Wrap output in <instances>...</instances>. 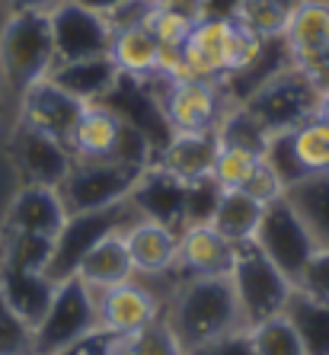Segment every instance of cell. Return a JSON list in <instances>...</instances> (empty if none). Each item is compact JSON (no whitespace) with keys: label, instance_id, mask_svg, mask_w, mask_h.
Wrapping results in <instances>:
<instances>
[{"label":"cell","instance_id":"obj_38","mask_svg":"<svg viewBox=\"0 0 329 355\" xmlns=\"http://www.w3.org/2000/svg\"><path fill=\"white\" fill-rule=\"evenodd\" d=\"M301 71H304V77L317 87V93L329 90V49L320 51V55H313L310 61H304V64H297Z\"/></svg>","mask_w":329,"mask_h":355},{"label":"cell","instance_id":"obj_23","mask_svg":"<svg viewBox=\"0 0 329 355\" xmlns=\"http://www.w3.org/2000/svg\"><path fill=\"white\" fill-rule=\"evenodd\" d=\"M263 208H265L263 198L249 196L247 189L217 192L211 215H208V224H211L227 243L243 247V243H253V234H256V227H259Z\"/></svg>","mask_w":329,"mask_h":355},{"label":"cell","instance_id":"obj_15","mask_svg":"<svg viewBox=\"0 0 329 355\" xmlns=\"http://www.w3.org/2000/svg\"><path fill=\"white\" fill-rule=\"evenodd\" d=\"M67 221L64 198L55 186H19L10 196L3 208V224L0 231L13 234H35V237L55 240Z\"/></svg>","mask_w":329,"mask_h":355},{"label":"cell","instance_id":"obj_42","mask_svg":"<svg viewBox=\"0 0 329 355\" xmlns=\"http://www.w3.org/2000/svg\"><path fill=\"white\" fill-rule=\"evenodd\" d=\"M80 7H90V10H96V13H103V17H109L116 7H122L125 0H77Z\"/></svg>","mask_w":329,"mask_h":355},{"label":"cell","instance_id":"obj_36","mask_svg":"<svg viewBox=\"0 0 329 355\" xmlns=\"http://www.w3.org/2000/svg\"><path fill=\"white\" fill-rule=\"evenodd\" d=\"M297 291H304V295L329 304V250H317L313 253V259L307 263L304 275L297 282Z\"/></svg>","mask_w":329,"mask_h":355},{"label":"cell","instance_id":"obj_16","mask_svg":"<svg viewBox=\"0 0 329 355\" xmlns=\"http://www.w3.org/2000/svg\"><path fill=\"white\" fill-rule=\"evenodd\" d=\"M189 192L192 186L176 180L173 173H166L163 166L148 164L141 170V180L132 192V202L141 208L144 218L166 224V227H173L179 234L189 224Z\"/></svg>","mask_w":329,"mask_h":355},{"label":"cell","instance_id":"obj_35","mask_svg":"<svg viewBox=\"0 0 329 355\" xmlns=\"http://www.w3.org/2000/svg\"><path fill=\"white\" fill-rule=\"evenodd\" d=\"M0 355H33V327L7 304L0 291Z\"/></svg>","mask_w":329,"mask_h":355},{"label":"cell","instance_id":"obj_14","mask_svg":"<svg viewBox=\"0 0 329 355\" xmlns=\"http://www.w3.org/2000/svg\"><path fill=\"white\" fill-rule=\"evenodd\" d=\"M93 295H96L99 333H106V336H132V333L150 327L154 320H160L163 314V301L134 282H122V285L93 291Z\"/></svg>","mask_w":329,"mask_h":355},{"label":"cell","instance_id":"obj_41","mask_svg":"<svg viewBox=\"0 0 329 355\" xmlns=\"http://www.w3.org/2000/svg\"><path fill=\"white\" fill-rule=\"evenodd\" d=\"M10 13H26V10H35V13H48L58 0H0Z\"/></svg>","mask_w":329,"mask_h":355},{"label":"cell","instance_id":"obj_5","mask_svg":"<svg viewBox=\"0 0 329 355\" xmlns=\"http://www.w3.org/2000/svg\"><path fill=\"white\" fill-rule=\"evenodd\" d=\"M141 208L134 205L132 198L116 202L109 208H96V211H77V215H67L64 227L58 231V237L51 240V257L45 266V279L48 282H64L77 272L80 259L96 247L103 237L118 231H128L134 221H141Z\"/></svg>","mask_w":329,"mask_h":355},{"label":"cell","instance_id":"obj_12","mask_svg":"<svg viewBox=\"0 0 329 355\" xmlns=\"http://www.w3.org/2000/svg\"><path fill=\"white\" fill-rule=\"evenodd\" d=\"M51 42H55V58L58 61H80L109 55L112 26L103 13L90 7H80L77 0H58L48 10Z\"/></svg>","mask_w":329,"mask_h":355},{"label":"cell","instance_id":"obj_6","mask_svg":"<svg viewBox=\"0 0 329 355\" xmlns=\"http://www.w3.org/2000/svg\"><path fill=\"white\" fill-rule=\"evenodd\" d=\"M231 285L240 314H243V327H256L269 317L285 314L288 297L294 295V285L275 269V263H269V257L256 243L237 247L231 266Z\"/></svg>","mask_w":329,"mask_h":355},{"label":"cell","instance_id":"obj_1","mask_svg":"<svg viewBox=\"0 0 329 355\" xmlns=\"http://www.w3.org/2000/svg\"><path fill=\"white\" fill-rule=\"evenodd\" d=\"M163 323L182 355L233 330H247L231 275H189L163 304Z\"/></svg>","mask_w":329,"mask_h":355},{"label":"cell","instance_id":"obj_11","mask_svg":"<svg viewBox=\"0 0 329 355\" xmlns=\"http://www.w3.org/2000/svg\"><path fill=\"white\" fill-rule=\"evenodd\" d=\"M7 157L13 164V173L19 176V186H55V189L74 164V154L64 141L23 122V119H13L7 138Z\"/></svg>","mask_w":329,"mask_h":355},{"label":"cell","instance_id":"obj_9","mask_svg":"<svg viewBox=\"0 0 329 355\" xmlns=\"http://www.w3.org/2000/svg\"><path fill=\"white\" fill-rule=\"evenodd\" d=\"M317 87L304 77L297 64H288L269 74L263 83H256L249 96L243 99V109L265 132H281V128H294V125L313 119L317 109Z\"/></svg>","mask_w":329,"mask_h":355},{"label":"cell","instance_id":"obj_2","mask_svg":"<svg viewBox=\"0 0 329 355\" xmlns=\"http://www.w3.org/2000/svg\"><path fill=\"white\" fill-rule=\"evenodd\" d=\"M265 45L269 42L249 33L237 17L202 19L179 49V77H205L221 83L224 77L249 74L265 55Z\"/></svg>","mask_w":329,"mask_h":355},{"label":"cell","instance_id":"obj_29","mask_svg":"<svg viewBox=\"0 0 329 355\" xmlns=\"http://www.w3.org/2000/svg\"><path fill=\"white\" fill-rule=\"evenodd\" d=\"M288 144H291V160H294V170L301 180L329 173V122L307 119V122L294 125L288 132Z\"/></svg>","mask_w":329,"mask_h":355},{"label":"cell","instance_id":"obj_34","mask_svg":"<svg viewBox=\"0 0 329 355\" xmlns=\"http://www.w3.org/2000/svg\"><path fill=\"white\" fill-rule=\"evenodd\" d=\"M141 26L154 35L157 45L163 51H179L182 45H186V39L192 35V29H195V23H189V19H182V17H173V13L157 10V7L148 10V17H144Z\"/></svg>","mask_w":329,"mask_h":355},{"label":"cell","instance_id":"obj_24","mask_svg":"<svg viewBox=\"0 0 329 355\" xmlns=\"http://www.w3.org/2000/svg\"><path fill=\"white\" fill-rule=\"evenodd\" d=\"M77 279L87 282L93 291L112 288V285H122V282H132L134 266L128 257V247H125V234H109L96 243V247L80 259L77 266Z\"/></svg>","mask_w":329,"mask_h":355},{"label":"cell","instance_id":"obj_20","mask_svg":"<svg viewBox=\"0 0 329 355\" xmlns=\"http://www.w3.org/2000/svg\"><path fill=\"white\" fill-rule=\"evenodd\" d=\"M51 83H58L64 93L80 99L83 106L103 103L109 93L118 87L122 74H118L116 61L109 55H96V58H80V61H58L48 74Z\"/></svg>","mask_w":329,"mask_h":355},{"label":"cell","instance_id":"obj_10","mask_svg":"<svg viewBox=\"0 0 329 355\" xmlns=\"http://www.w3.org/2000/svg\"><path fill=\"white\" fill-rule=\"evenodd\" d=\"M144 166L122 164V160H77L71 164L67 176L61 180L58 192L64 198L67 215L77 211H96L116 202L132 198Z\"/></svg>","mask_w":329,"mask_h":355},{"label":"cell","instance_id":"obj_17","mask_svg":"<svg viewBox=\"0 0 329 355\" xmlns=\"http://www.w3.org/2000/svg\"><path fill=\"white\" fill-rule=\"evenodd\" d=\"M83 109L87 106H83L80 99L64 93L58 83L42 80L17 103V119L35 125L42 132L55 135V138L64 141L67 148H71V138H74V128H77V122H80Z\"/></svg>","mask_w":329,"mask_h":355},{"label":"cell","instance_id":"obj_22","mask_svg":"<svg viewBox=\"0 0 329 355\" xmlns=\"http://www.w3.org/2000/svg\"><path fill=\"white\" fill-rule=\"evenodd\" d=\"M281 45L291 64H304L313 55L329 49V0H297L291 10Z\"/></svg>","mask_w":329,"mask_h":355},{"label":"cell","instance_id":"obj_18","mask_svg":"<svg viewBox=\"0 0 329 355\" xmlns=\"http://www.w3.org/2000/svg\"><path fill=\"white\" fill-rule=\"evenodd\" d=\"M217 132H173L166 148L160 150V164L166 173H173L186 186L211 180L214 160H217Z\"/></svg>","mask_w":329,"mask_h":355},{"label":"cell","instance_id":"obj_13","mask_svg":"<svg viewBox=\"0 0 329 355\" xmlns=\"http://www.w3.org/2000/svg\"><path fill=\"white\" fill-rule=\"evenodd\" d=\"M224 109V93L217 80L205 77H179L170 80L163 96V119L170 132H217Z\"/></svg>","mask_w":329,"mask_h":355},{"label":"cell","instance_id":"obj_27","mask_svg":"<svg viewBox=\"0 0 329 355\" xmlns=\"http://www.w3.org/2000/svg\"><path fill=\"white\" fill-rule=\"evenodd\" d=\"M288 202L307 224L310 237L317 240V250H329V173L307 176L285 189Z\"/></svg>","mask_w":329,"mask_h":355},{"label":"cell","instance_id":"obj_19","mask_svg":"<svg viewBox=\"0 0 329 355\" xmlns=\"http://www.w3.org/2000/svg\"><path fill=\"white\" fill-rule=\"evenodd\" d=\"M125 247L138 275H163L179 259V234L160 221L141 218L125 231Z\"/></svg>","mask_w":329,"mask_h":355},{"label":"cell","instance_id":"obj_8","mask_svg":"<svg viewBox=\"0 0 329 355\" xmlns=\"http://www.w3.org/2000/svg\"><path fill=\"white\" fill-rule=\"evenodd\" d=\"M71 154L77 160H122V164L148 166V138L118 112L103 103H93L83 109L74 128Z\"/></svg>","mask_w":329,"mask_h":355},{"label":"cell","instance_id":"obj_21","mask_svg":"<svg viewBox=\"0 0 329 355\" xmlns=\"http://www.w3.org/2000/svg\"><path fill=\"white\" fill-rule=\"evenodd\" d=\"M237 247L227 243L208 221H192L179 231V259L189 275H231Z\"/></svg>","mask_w":329,"mask_h":355},{"label":"cell","instance_id":"obj_7","mask_svg":"<svg viewBox=\"0 0 329 355\" xmlns=\"http://www.w3.org/2000/svg\"><path fill=\"white\" fill-rule=\"evenodd\" d=\"M253 243L269 257V263H275V269L294 288L301 282V275H304L307 263L317 253V240L310 237L307 224L301 221V215L294 211V205L288 202L285 192L275 196L272 202H265L259 227L253 234Z\"/></svg>","mask_w":329,"mask_h":355},{"label":"cell","instance_id":"obj_3","mask_svg":"<svg viewBox=\"0 0 329 355\" xmlns=\"http://www.w3.org/2000/svg\"><path fill=\"white\" fill-rule=\"evenodd\" d=\"M55 58L48 13H10L0 29V96L17 106L35 83L48 80Z\"/></svg>","mask_w":329,"mask_h":355},{"label":"cell","instance_id":"obj_37","mask_svg":"<svg viewBox=\"0 0 329 355\" xmlns=\"http://www.w3.org/2000/svg\"><path fill=\"white\" fill-rule=\"evenodd\" d=\"M189 355H259V352H256L247 330H233V333H224V336L205 343V346L192 349Z\"/></svg>","mask_w":329,"mask_h":355},{"label":"cell","instance_id":"obj_4","mask_svg":"<svg viewBox=\"0 0 329 355\" xmlns=\"http://www.w3.org/2000/svg\"><path fill=\"white\" fill-rule=\"evenodd\" d=\"M99 333L96 295L77 275L58 282L42 320L33 327V355H64Z\"/></svg>","mask_w":329,"mask_h":355},{"label":"cell","instance_id":"obj_45","mask_svg":"<svg viewBox=\"0 0 329 355\" xmlns=\"http://www.w3.org/2000/svg\"><path fill=\"white\" fill-rule=\"evenodd\" d=\"M0 106H3V96H0Z\"/></svg>","mask_w":329,"mask_h":355},{"label":"cell","instance_id":"obj_28","mask_svg":"<svg viewBox=\"0 0 329 355\" xmlns=\"http://www.w3.org/2000/svg\"><path fill=\"white\" fill-rule=\"evenodd\" d=\"M285 317L301 336L304 355H329V304L297 291L288 297Z\"/></svg>","mask_w":329,"mask_h":355},{"label":"cell","instance_id":"obj_30","mask_svg":"<svg viewBox=\"0 0 329 355\" xmlns=\"http://www.w3.org/2000/svg\"><path fill=\"white\" fill-rule=\"evenodd\" d=\"M263 166V154L253 148H240V144H224L217 148V160H214V186L221 192L227 189H247L256 170Z\"/></svg>","mask_w":329,"mask_h":355},{"label":"cell","instance_id":"obj_26","mask_svg":"<svg viewBox=\"0 0 329 355\" xmlns=\"http://www.w3.org/2000/svg\"><path fill=\"white\" fill-rule=\"evenodd\" d=\"M0 291L7 297V304L23 317L29 327L42 320L51 295H55V282H48L42 272H26L13 266H0Z\"/></svg>","mask_w":329,"mask_h":355},{"label":"cell","instance_id":"obj_25","mask_svg":"<svg viewBox=\"0 0 329 355\" xmlns=\"http://www.w3.org/2000/svg\"><path fill=\"white\" fill-rule=\"evenodd\" d=\"M109 58L116 61L122 77H160L163 49L144 26H125V29H112Z\"/></svg>","mask_w":329,"mask_h":355},{"label":"cell","instance_id":"obj_32","mask_svg":"<svg viewBox=\"0 0 329 355\" xmlns=\"http://www.w3.org/2000/svg\"><path fill=\"white\" fill-rule=\"evenodd\" d=\"M106 339H109L106 355H182L173 333L166 330L163 317L154 320L150 327H144V330L132 333V336H106Z\"/></svg>","mask_w":329,"mask_h":355},{"label":"cell","instance_id":"obj_39","mask_svg":"<svg viewBox=\"0 0 329 355\" xmlns=\"http://www.w3.org/2000/svg\"><path fill=\"white\" fill-rule=\"evenodd\" d=\"M154 7L189 19V23H202V0H154Z\"/></svg>","mask_w":329,"mask_h":355},{"label":"cell","instance_id":"obj_44","mask_svg":"<svg viewBox=\"0 0 329 355\" xmlns=\"http://www.w3.org/2000/svg\"><path fill=\"white\" fill-rule=\"evenodd\" d=\"M7 17H10V10L0 3V29H3V23H7Z\"/></svg>","mask_w":329,"mask_h":355},{"label":"cell","instance_id":"obj_40","mask_svg":"<svg viewBox=\"0 0 329 355\" xmlns=\"http://www.w3.org/2000/svg\"><path fill=\"white\" fill-rule=\"evenodd\" d=\"M243 0H202V19H233Z\"/></svg>","mask_w":329,"mask_h":355},{"label":"cell","instance_id":"obj_33","mask_svg":"<svg viewBox=\"0 0 329 355\" xmlns=\"http://www.w3.org/2000/svg\"><path fill=\"white\" fill-rule=\"evenodd\" d=\"M249 339L259 355H304V346H301V336L291 327V320L285 314L269 317V320L256 323V327H247Z\"/></svg>","mask_w":329,"mask_h":355},{"label":"cell","instance_id":"obj_31","mask_svg":"<svg viewBox=\"0 0 329 355\" xmlns=\"http://www.w3.org/2000/svg\"><path fill=\"white\" fill-rule=\"evenodd\" d=\"M294 3L297 0H243L237 10V19L263 42H272L281 39Z\"/></svg>","mask_w":329,"mask_h":355},{"label":"cell","instance_id":"obj_43","mask_svg":"<svg viewBox=\"0 0 329 355\" xmlns=\"http://www.w3.org/2000/svg\"><path fill=\"white\" fill-rule=\"evenodd\" d=\"M313 119H323V122H329V90H323L320 96H317V109H313Z\"/></svg>","mask_w":329,"mask_h":355}]
</instances>
